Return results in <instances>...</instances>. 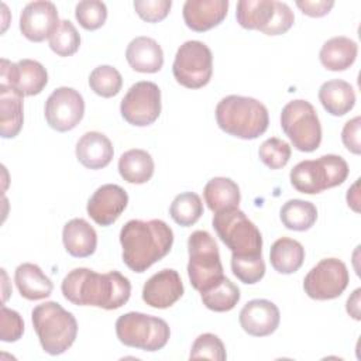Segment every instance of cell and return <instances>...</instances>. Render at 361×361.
I'll return each mask as SVG.
<instances>
[{"instance_id":"1","label":"cell","mask_w":361,"mask_h":361,"mask_svg":"<svg viewBox=\"0 0 361 361\" xmlns=\"http://www.w3.org/2000/svg\"><path fill=\"white\" fill-rule=\"evenodd\" d=\"M61 290L76 306L116 310L128 302L131 283L118 271L97 274L89 268H75L63 278Z\"/></svg>"},{"instance_id":"2","label":"cell","mask_w":361,"mask_h":361,"mask_svg":"<svg viewBox=\"0 0 361 361\" xmlns=\"http://www.w3.org/2000/svg\"><path fill=\"white\" fill-rule=\"evenodd\" d=\"M123 261L134 272H145L169 254L173 244L172 228L159 219L130 220L120 231Z\"/></svg>"},{"instance_id":"3","label":"cell","mask_w":361,"mask_h":361,"mask_svg":"<svg viewBox=\"0 0 361 361\" xmlns=\"http://www.w3.org/2000/svg\"><path fill=\"white\" fill-rule=\"evenodd\" d=\"M217 126L227 134L241 140H255L269 124L267 107L254 97L230 94L216 106Z\"/></svg>"},{"instance_id":"4","label":"cell","mask_w":361,"mask_h":361,"mask_svg":"<svg viewBox=\"0 0 361 361\" xmlns=\"http://www.w3.org/2000/svg\"><path fill=\"white\" fill-rule=\"evenodd\" d=\"M31 320L42 350L49 355L63 354L75 343L78 322L58 302L35 306L31 312Z\"/></svg>"},{"instance_id":"5","label":"cell","mask_w":361,"mask_h":361,"mask_svg":"<svg viewBox=\"0 0 361 361\" xmlns=\"http://www.w3.org/2000/svg\"><path fill=\"white\" fill-rule=\"evenodd\" d=\"M348 164L340 155L327 154L296 164L290 173L292 186L306 195H316L341 185L348 176Z\"/></svg>"},{"instance_id":"6","label":"cell","mask_w":361,"mask_h":361,"mask_svg":"<svg viewBox=\"0 0 361 361\" xmlns=\"http://www.w3.org/2000/svg\"><path fill=\"white\" fill-rule=\"evenodd\" d=\"M213 228L235 257L261 255L262 235L257 226L238 207L214 213Z\"/></svg>"},{"instance_id":"7","label":"cell","mask_w":361,"mask_h":361,"mask_svg":"<svg viewBox=\"0 0 361 361\" xmlns=\"http://www.w3.org/2000/svg\"><path fill=\"white\" fill-rule=\"evenodd\" d=\"M188 276L196 290L203 292L224 278L219 247L210 233L193 231L188 238Z\"/></svg>"},{"instance_id":"8","label":"cell","mask_w":361,"mask_h":361,"mask_svg":"<svg viewBox=\"0 0 361 361\" xmlns=\"http://www.w3.org/2000/svg\"><path fill=\"white\" fill-rule=\"evenodd\" d=\"M116 334L120 343L127 347L144 351H158L166 345L171 330L168 323L161 317L140 312H128L117 319Z\"/></svg>"},{"instance_id":"9","label":"cell","mask_w":361,"mask_h":361,"mask_svg":"<svg viewBox=\"0 0 361 361\" xmlns=\"http://www.w3.org/2000/svg\"><path fill=\"white\" fill-rule=\"evenodd\" d=\"M235 18L243 28L258 30L267 35L285 34L295 23L290 7L275 0H240Z\"/></svg>"},{"instance_id":"10","label":"cell","mask_w":361,"mask_h":361,"mask_svg":"<svg viewBox=\"0 0 361 361\" xmlns=\"http://www.w3.org/2000/svg\"><path fill=\"white\" fill-rule=\"evenodd\" d=\"M281 127L298 151L312 152L320 147V120L307 100L296 99L286 103L281 113Z\"/></svg>"},{"instance_id":"11","label":"cell","mask_w":361,"mask_h":361,"mask_svg":"<svg viewBox=\"0 0 361 361\" xmlns=\"http://www.w3.org/2000/svg\"><path fill=\"white\" fill-rule=\"evenodd\" d=\"M172 72L176 82L188 89L206 86L213 73V55L210 48L196 39L183 42L176 51Z\"/></svg>"},{"instance_id":"12","label":"cell","mask_w":361,"mask_h":361,"mask_svg":"<svg viewBox=\"0 0 361 361\" xmlns=\"http://www.w3.org/2000/svg\"><path fill=\"white\" fill-rule=\"evenodd\" d=\"M350 275L347 267L338 258L320 259L305 276V293L314 300L338 298L347 288Z\"/></svg>"},{"instance_id":"13","label":"cell","mask_w":361,"mask_h":361,"mask_svg":"<svg viewBox=\"0 0 361 361\" xmlns=\"http://www.w3.org/2000/svg\"><path fill=\"white\" fill-rule=\"evenodd\" d=\"M123 118L135 127L152 124L161 114V90L154 82L134 83L120 103Z\"/></svg>"},{"instance_id":"14","label":"cell","mask_w":361,"mask_h":361,"mask_svg":"<svg viewBox=\"0 0 361 361\" xmlns=\"http://www.w3.org/2000/svg\"><path fill=\"white\" fill-rule=\"evenodd\" d=\"M44 113L51 128L65 133L73 130L83 118L85 100L73 87L61 86L48 96Z\"/></svg>"},{"instance_id":"15","label":"cell","mask_w":361,"mask_h":361,"mask_svg":"<svg viewBox=\"0 0 361 361\" xmlns=\"http://www.w3.org/2000/svg\"><path fill=\"white\" fill-rule=\"evenodd\" d=\"M0 87L13 89L24 96H35L48 83L47 69L34 59H21L17 63L1 59Z\"/></svg>"},{"instance_id":"16","label":"cell","mask_w":361,"mask_h":361,"mask_svg":"<svg viewBox=\"0 0 361 361\" xmlns=\"http://www.w3.org/2000/svg\"><path fill=\"white\" fill-rule=\"evenodd\" d=\"M59 16L52 1L37 0L28 3L20 14V31L32 42H41L56 31L59 27Z\"/></svg>"},{"instance_id":"17","label":"cell","mask_w":361,"mask_h":361,"mask_svg":"<svg viewBox=\"0 0 361 361\" xmlns=\"http://www.w3.org/2000/svg\"><path fill=\"white\" fill-rule=\"evenodd\" d=\"M127 203L128 195L121 186L106 183L97 188L90 196L86 210L96 224L106 227L113 224L121 216Z\"/></svg>"},{"instance_id":"18","label":"cell","mask_w":361,"mask_h":361,"mask_svg":"<svg viewBox=\"0 0 361 361\" xmlns=\"http://www.w3.org/2000/svg\"><path fill=\"white\" fill-rule=\"evenodd\" d=\"M183 283L178 271L165 268L154 274L142 288V300L154 309H166L183 295Z\"/></svg>"},{"instance_id":"19","label":"cell","mask_w":361,"mask_h":361,"mask_svg":"<svg viewBox=\"0 0 361 361\" xmlns=\"http://www.w3.org/2000/svg\"><path fill=\"white\" fill-rule=\"evenodd\" d=\"M238 322L247 334L265 337L278 329L281 313L274 302L268 299H252L240 310Z\"/></svg>"},{"instance_id":"20","label":"cell","mask_w":361,"mask_h":361,"mask_svg":"<svg viewBox=\"0 0 361 361\" xmlns=\"http://www.w3.org/2000/svg\"><path fill=\"white\" fill-rule=\"evenodd\" d=\"M227 10V0H188L183 4V20L192 31L204 32L219 25Z\"/></svg>"},{"instance_id":"21","label":"cell","mask_w":361,"mask_h":361,"mask_svg":"<svg viewBox=\"0 0 361 361\" xmlns=\"http://www.w3.org/2000/svg\"><path fill=\"white\" fill-rule=\"evenodd\" d=\"M76 158L87 169H102L113 159L111 141L99 131L85 133L76 142Z\"/></svg>"},{"instance_id":"22","label":"cell","mask_w":361,"mask_h":361,"mask_svg":"<svg viewBox=\"0 0 361 361\" xmlns=\"http://www.w3.org/2000/svg\"><path fill=\"white\" fill-rule=\"evenodd\" d=\"M126 59L135 72L155 73L164 65V51L154 38L135 37L127 45Z\"/></svg>"},{"instance_id":"23","label":"cell","mask_w":361,"mask_h":361,"mask_svg":"<svg viewBox=\"0 0 361 361\" xmlns=\"http://www.w3.org/2000/svg\"><path fill=\"white\" fill-rule=\"evenodd\" d=\"M63 247L75 258L90 257L97 247L96 230L85 219L69 220L62 230Z\"/></svg>"},{"instance_id":"24","label":"cell","mask_w":361,"mask_h":361,"mask_svg":"<svg viewBox=\"0 0 361 361\" xmlns=\"http://www.w3.org/2000/svg\"><path fill=\"white\" fill-rule=\"evenodd\" d=\"M14 282L20 295L28 300H41L52 293L54 283L42 269L31 262L20 264L14 272Z\"/></svg>"},{"instance_id":"25","label":"cell","mask_w":361,"mask_h":361,"mask_svg":"<svg viewBox=\"0 0 361 361\" xmlns=\"http://www.w3.org/2000/svg\"><path fill=\"white\" fill-rule=\"evenodd\" d=\"M358 45L348 37H333L327 39L319 52V59L327 71L338 72L348 69L357 58Z\"/></svg>"},{"instance_id":"26","label":"cell","mask_w":361,"mask_h":361,"mask_svg":"<svg viewBox=\"0 0 361 361\" xmlns=\"http://www.w3.org/2000/svg\"><path fill=\"white\" fill-rule=\"evenodd\" d=\"M319 100L327 113L340 117L354 107L355 93L348 82L343 79H331L320 86Z\"/></svg>"},{"instance_id":"27","label":"cell","mask_w":361,"mask_h":361,"mask_svg":"<svg viewBox=\"0 0 361 361\" xmlns=\"http://www.w3.org/2000/svg\"><path fill=\"white\" fill-rule=\"evenodd\" d=\"M203 197L207 207L212 212L219 213L227 209L238 207L241 193L238 185L233 179L217 176L206 183L203 189Z\"/></svg>"},{"instance_id":"28","label":"cell","mask_w":361,"mask_h":361,"mask_svg":"<svg viewBox=\"0 0 361 361\" xmlns=\"http://www.w3.org/2000/svg\"><path fill=\"white\" fill-rule=\"evenodd\" d=\"M154 159L149 152L140 148L126 151L118 159L120 176L128 183H147L154 175Z\"/></svg>"},{"instance_id":"29","label":"cell","mask_w":361,"mask_h":361,"mask_svg":"<svg viewBox=\"0 0 361 361\" xmlns=\"http://www.w3.org/2000/svg\"><path fill=\"white\" fill-rule=\"evenodd\" d=\"M269 261L272 268L279 274L296 272L305 261L303 245L289 237L278 238L269 250Z\"/></svg>"},{"instance_id":"30","label":"cell","mask_w":361,"mask_h":361,"mask_svg":"<svg viewBox=\"0 0 361 361\" xmlns=\"http://www.w3.org/2000/svg\"><path fill=\"white\" fill-rule=\"evenodd\" d=\"M23 96L13 89L0 87V134L14 138L23 128Z\"/></svg>"},{"instance_id":"31","label":"cell","mask_w":361,"mask_h":361,"mask_svg":"<svg viewBox=\"0 0 361 361\" xmlns=\"http://www.w3.org/2000/svg\"><path fill=\"white\" fill-rule=\"evenodd\" d=\"M279 217L288 230L306 231L316 223L317 209L312 202L290 199L281 207Z\"/></svg>"},{"instance_id":"32","label":"cell","mask_w":361,"mask_h":361,"mask_svg":"<svg viewBox=\"0 0 361 361\" xmlns=\"http://www.w3.org/2000/svg\"><path fill=\"white\" fill-rule=\"evenodd\" d=\"M200 298L207 309L213 312H228L240 302L241 293L237 285L224 276L209 289L200 292Z\"/></svg>"},{"instance_id":"33","label":"cell","mask_w":361,"mask_h":361,"mask_svg":"<svg viewBox=\"0 0 361 361\" xmlns=\"http://www.w3.org/2000/svg\"><path fill=\"white\" fill-rule=\"evenodd\" d=\"M169 214L172 220L182 227L193 226L203 214L200 196L193 192H183L178 195L171 203Z\"/></svg>"},{"instance_id":"34","label":"cell","mask_w":361,"mask_h":361,"mask_svg":"<svg viewBox=\"0 0 361 361\" xmlns=\"http://www.w3.org/2000/svg\"><path fill=\"white\" fill-rule=\"evenodd\" d=\"M89 86L102 97H113L121 90L123 78L116 68L110 65H100L90 72Z\"/></svg>"},{"instance_id":"35","label":"cell","mask_w":361,"mask_h":361,"mask_svg":"<svg viewBox=\"0 0 361 361\" xmlns=\"http://www.w3.org/2000/svg\"><path fill=\"white\" fill-rule=\"evenodd\" d=\"M80 47V35L69 20H62L49 38V48L59 56H71Z\"/></svg>"},{"instance_id":"36","label":"cell","mask_w":361,"mask_h":361,"mask_svg":"<svg viewBox=\"0 0 361 361\" xmlns=\"http://www.w3.org/2000/svg\"><path fill=\"white\" fill-rule=\"evenodd\" d=\"M231 271L237 279L243 283L254 285L259 282L265 275V262L262 255L235 257L231 255Z\"/></svg>"},{"instance_id":"37","label":"cell","mask_w":361,"mask_h":361,"mask_svg":"<svg viewBox=\"0 0 361 361\" xmlns=\"http://www.w3.org/2000/svg\"><path fill=\"white\" fill-rule=\"evenodd\" d=\"M292 149L290 145L276 137L265 140L258 149V157L264 165L269 169H281L283 168L290 158Z\"/></svg>"},{"instance_id":"38","label":"cell","mask_w":361,"mask_h":361,"mask_svg":"<svg viewBox=\"0 0 361 361\" xmlns=\"http://www.w3.org/2000/svg\"><path fill=\"white\" fill-rule=\"evenodd\" d=\"M75 18L87 31L100 28L107 20V7L99 0H82L75 7Z\"/></svg>"},{"instance_id":"39","label":"cell","mask_w":361,"mask_h":361,"mask_svg":"<svg viewBox=\"0 0 361 361\" xmlns=\"http://www.w3.org/2000/svg\"><path fill=\"white\" fill-rule=\"evenodd\" d=\"M190 360H214V361H224L227 358L226 347L223 341L213 333H203L196 337L192 344V350L189 354Z\"/></svg>"},{"instance_id":"40","label":"cell","mask_w":361,"mask_h":361,"mask_svg":"<svg viewBox=\"0 0 361 361\" xmlns=\"http://www.w3.org/2000/svg\"><path fill=\"white\" fill-rule=\"evenodd\" d=\"M24 333V322L18 312L1 306L0 313V340L4 343H14L21 338Z\"/></svg>"},{"instance_id":"41","label":"cell","mask_w":361,"mask_h":361,"mask_svg":"<svg viewBox=\"0 0 361 361\" xmlns=\"http://www.w3.org/2000/svg\"><path fill=\"white\" fill-rule=\"evenodd\" d=\"M172 7L171 0H135L134 8L140 18L147 23L162 21Z\"/></svg>"},{"instance_id":"42","label":"cell","mask_w":361,"mask_h":361,"mask_svg":"<svg viewBox=\"0 0 361 361\" xmlns=\"http://www.w3.org/2000/svg\"><path fill=\"white\" fill-rule=\"evenodd\" d=\"M360 127H361V117L355 116L354 118L348 120L341 131V141L344 147L358 155L361 152V144H360Z\"/></svg>"},{"instance_id":"43","label":"cell","mask_w":361,"mask_h":361,"mask_svg":"<svg viewBox=\"0 0 361 361\" xmlns=\"http://www.w3.org/2000/svg\"><path fill=\"white\" fill-rule=\"evenodd\" d=\"M296 6L300 8V11L309 17H323L330 13V10L334 6V1L331 0H316V1H309V0H298Z\"/></svg>"},{"instance_id":"44","label":"cell","mask_w":361,"mask_h":361,"mask_svg":"<svg viewBox=\"0 0 361 361\" xmlns=\"http://www.w3.org/2000/svg\"><path fill=\"white\" fill-rule=\"evenodd\" d=\"M360 293H361V289L360 288L355 289L353 295L347 299V305H345L348 314L355 320H360Z\"/></svg>"},{"instance_id":"45","label":"cell","mask_w":361,"mask_h":361,"mask_svg":"<svg viewBox=\"0 0 361 361\" xmlns=\"http://www.w3.org/2000/svg\"><path fill=\"white\" fill-rule=\"evenodd\" d=\"M357 188H358V179L357 182L348 189L347 192V203L348 206L354 210V212H358V192H357Z\"/></svg>"}]
</instances>
